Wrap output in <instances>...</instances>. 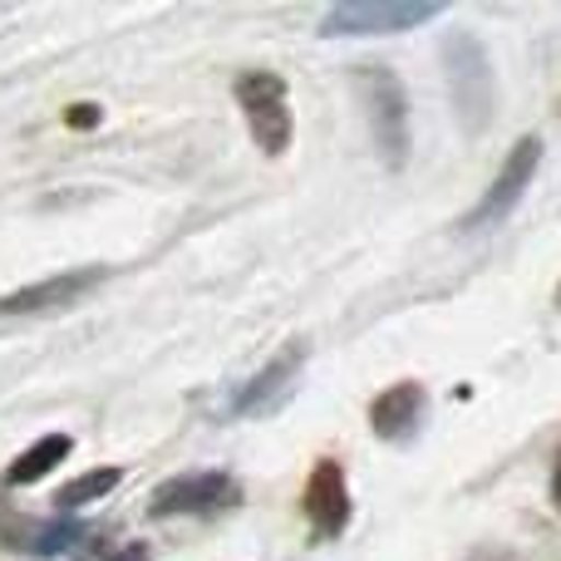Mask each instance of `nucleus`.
Listing matches in <instances>:
<instances>
[{
  "label": "nucleus",
  "instance_id": "1",
  "mask_svg": "<svg viewBox=\"0 0 561 561\" xmlns=\"http://www.w3.org/2000/svg\"><path fill=\"white\" fill-rule=\"evenodd\" d=\"M355 94H359V108H365L369 134H375L385 163L404 168V158H409V94H404V84H399V75L394 69H379V65H359Z\"/></svg>",
  "mask_w": 561,
  "mask_h": 561
},
{
  "label": "nucleus",
  "instance_id": "2",
  "mask_svg": "<svg viewBox=\"0 0 561 561\" xmlns=\"http://www.w3.org/2000/svg\"><path fill=\"white\" fill-rule=\"evenodd\" d=\"M237 104L247 114V128H252L256 148L262 153L280 158L296 138V118H290V99H286V79L272 75V69H252V75L237 79Z\"/></svg>",
  "mask_w": 561,
  "mask_h": 561
},
{
  "label": "nucleus",
  "instance_id": "3",
  "mask_svg": "<svg viewBox=\"0 0 561 561\" xmlns=\"http://www.w3.org/2000/svg\"><path fill=\"white\" fill-rule=\"evenodd\" d=\"M444 65H448V84H454V104L463 118L468 134H483L493 118V65H488L483 45L473 35H448L444 45Z\"/></svg>",
  "mask_w": 561,
  "mask_h": 561
},
{
  "label": "nucleus",
  "instance_id": "4",
  "mask_svg": "<svg viewBox=\"0 0 561 561\" xmlns=\"http://www.w3.org/2000/svg\"><path fill=\"white\" fill-rule=\"evenodd\" d=\"M444 5L434 0H345V5H330L320 15V35H399V30H414L424 20H438Z\"/></svg>",
  "mask_w": 561,
  "mask_h": 561
},
{
  "label": "nucleus",
  "instance_id": "5",
  "mask_svg": "<svg viewBox=\"0 0 561 561\" xmlns=\"http://www.w3.org/2000/svg\"><path fill=\"white\" fill-rule=\"evenodd\" d=\"M537 158H542V144H537V138H517V148L507 153L503 173H497L493 187L483 193V203H478L473 213L463 217V232H478V227L503 222V217L513 213L517 203H523L527 183H533V173H537Z\"/></svg>",
  "mask_w": 561,
  "mask_h": 561
},
{
  "label": "nucleus",
  "instance_id": "6",
  "mask_svg": "<svg viewBox=\"0 0 561 561\" xmlns=\"http://www.w3.org/2000/svg\"><path fill=\"white\" fill-rule=\"evenodd\" d=\"M108 272L104 266H79V272H65V276H45L35 286H20L10 296H0V316H45V310H65L75 306L79 296L99 286Z\"/></svg>",
  "mask_w": 561,
  "mask_h": 561
},
{
  "label": "nucleus",
  "instance_id": "7",
  "mask_svg": "<svg viewBox=\"0 0 561 561\" xmlns=\"http://www.w3.org/2000/svg\"><path fill=\"white\" fill-rule=\"evenodd\" d=\"M237 488L227 473L207 468V473H183V478H168L163 488L153 493L148 513L153 517H183V513H217L222 503H232Z\"/></svg>",
  "mask_w": 561,
  "mask_h": 561
},
{
  "label": "nucleus",
  "instance_id": "8",
  "mask_svg": "<svg viewBox=\"0 0 561 561\" xmlns=\"http://www.w3.org/2000/svg\"><path fill=\"white\" fill-rule=\"evenodd\" d=\"M306 517L320 537H340L350 527V483H345V468H340L335 458H320V463L310 468Z\"/></svg>",
  "mask_w": 561,
  "mask_h": 561
},
{
  "label": "nucleus",
  "instance_id": "9",
  "mask_svg": "<svg viewBox=\"0 0 561 561\" xmlns=\"http://www.w3.org/2000/svg\"><path fill=\"white\" fill-rule=\"evenodd\" d=\"M300 365H306V345H286L272 365H266L262 375L242 389V394H237V414H272L276 404H286V394H290V385H296Z\"/></svg>",
  "mask_w": 561,
  "mask_h": 561
},
{
  "label": "nucleus",
  "instance_id": "10",
  "mask_svg": "<svg viewBox=\"0 0 561 561\" xmlns=\"http://www.w3.org/2000/svg\"><path fill=\"white\" fill-rule=\"evenodd\" d=\"M419 419H424V385H414V379L385 389V394L369 404V424H375V434L389 438V444H399V438L414 434Z\"/></svg>",
  "mask_w": 561,
  "mask_h": 561
},
{
  "label": "nucleus",
  "instance_id": "11",
  "mask_svg": "<svg viewBox=\"0 0 561 561\" xmlns=\"http://www.w3.org/2000/svg\"><path fill=\"white\" fill-rule=\"evenodd\" d=\"M69 454H75V438H69V434H45V438H39V444H30L25 454H20L15 463H10V473H5V478H10V483H15V488L39 483V478H45L49 468H59V463H65Z\"/></svg>",
  "mask_w": 561,
  "mask_h": 561
},
{
  "label": "nucleus",
  "instance_id": "12",
  "mask_svg": "<svg viewBox=\"0 0 561 561\" xmlns=\"http://www.w3.org/2000/svg\"><path fill=\"white\" fill-rule=\"evenodd\" d=\"M118 483H124V468H94V473H84V478H75V483L59 488L55 507H59V513H69V507H84V503H94V497L114 493Z\"/></svg>",
  "mask_w": 561,
  "mask_h": 561
},
{
  "label": "nucleus",
  "instance_id": "13",
  "mask_svg": "<svg viewBox=\"0 0 561 561\" xmlns=\"http://www.w3.org/2000/svg\"><path fill=\"white\" fill-rule=\"evenodd\" d=\"M65 124H69V128H94V124H99V108H94V104H75V108L65 114Z\"/></svg>",
  "mask_w": 561,
  "mask_h": 561
},
{
  "label": "nucleus",
  "instance_id": "14",
  "mask_svg": "<svg viewBox=\"0 0 561 561\" xmlns=\"http://www.w3.org/2000/svg\"><path fill=\"white\" fill-rule=\"evenodd\" d=\"M114 561H153V557H148L144 542H128V547H118V552H114Z\"/></svg>",
  "mask_w": 561,
  "mask_h": 561
},
{
  "label": "nucleus",
  "instance_id": "15",
  "mask_svg": "<svg viewBox=\"0 0 561 561\" xmlns=\"http://www.w3.org/2000/svg\"><path fill=\"white\" fill-rule=\"evenodd\" d=\"M552 497H557V507H561V458H557V478H552Z\"/></svg>",
  "mask_w": 561,
  "mask_h": 561
}]
</instances>
